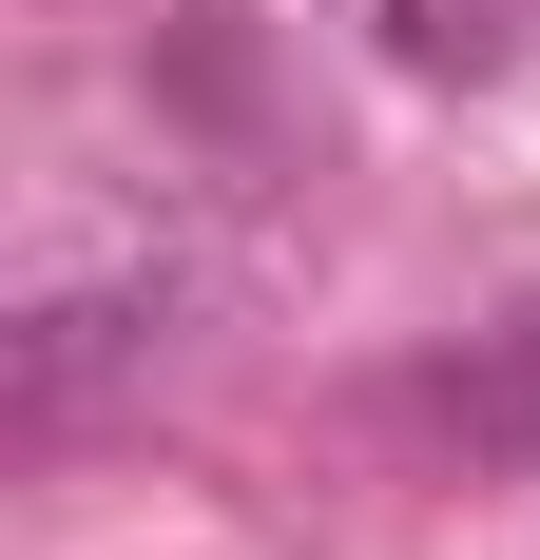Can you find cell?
Wrapping results in <instances>:
<instances>
[{"label": "cell", "mask_w": 540, "mask_h": 560, "mask_svg": "<svg viewBox=\"0 0 540 560\" xmlns=\"http://www.w3.org/2000/svg\"><path fill=\"white\" fill-rule=\"evenodd\" d=\"M155 310H174V271H155V290H58L39 329H20V406H78V387L116 368V348L155 329Z\"/></svg>", "instance_id": "6da1fadb"}]
</instances>
